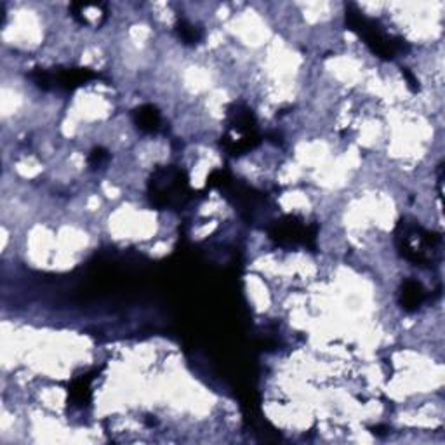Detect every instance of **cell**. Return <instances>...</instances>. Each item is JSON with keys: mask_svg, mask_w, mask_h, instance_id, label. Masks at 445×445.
Instances as JSON below:
<instances>
[{"mask_svg": "<svg viewBox=\"0 0 445 445\" xmlns=\"http://www.w3.org/2000/svg\"><path fill=\"white\" fill-rule=\"evenodd\" d=\"M150 195L160 207L179 206L188 199V179L176 167L159 169L150 181Z\"/></svg>", "mask_w": 445, "mask_h": 445, "instance_id": "6da1fadb", "label": "cell"}, {"mask_svg": "<svg viewBox=\"0 0 445 445\" xmlns=\"http://www.w3.org/2000/svg\"><path fill=\"white\" fill-rule=\"evenodd\" d=\"M346 19L348 23H350L351 30L359 32L360 35L364 37L367 46H369L377 56H381V58L391 59L395 58L397 52L404 51L402 40L393 39V37H390L388 33H384L373 19L366 18L362 12L350 11L346 14Z\"/></svg>", "mask_w": 445, "mask_h": 445, "instance_id": "7a4b0ae2", "label": "cell"}, {"mask_svg": "<svg viewBox=\"0 0 445 445\" xmlns=\"http://www.w3.org/2000/svg\"><path fill=\"white\" fill-rule=\"evenodd\" d=\"M438 239H435L430 232H424L419 226L406 228L398 235V247L404 256L416 264H430L431 253L437 246Z\"/></svg>", "mask_w": 445, "mask_h": 445, "instance_id": "3957f363", "label": "cell"}, {"mask_svg": "<svg viewBox=\"0 0 445 445\" xmlns=\"http://www.w3.org/2000/svg\"><path fill=\"white\" fill-rule=\"evenodd\" d=\"M135 123L145 132H157L160 127V113L155 106L143 105L135 112Z\"/></svg>", "mask_w": 445, "mask_h": 445, "instance_id": "277c9868", "label": "cell"}, {"mask_svg": "<svg viewBox=\"0 0 445 445\" xmlns=\"http://www.w3.org/2000/svg\"><path fill=\"white\" fill-rule=\"evenodd\" d=\"M424 301V289L419 282L416 280H407L402 287V294H400V303L406 310L413 311L421 306Z\"/></svg>", "mask_w": 445, "mask_h": 445, "instance_id": "5b68a950", "label": "cell"}, {"mask_svg": "<svg viewBox=\"0 0 445 445\" xmlns=\"http://www.w3.org/2000/svg\"><path fill=\"white\" fill-rule=\"evenodd\" d=\"M177 33H179V37H181L186 43H195L199 42L200 39L199 30L188 21H179V25H177Z\"/></svg>", "mask_w": 445, "mask_h": 445, "instance_id": "8992f818", "label": "cell"}, {"mask_svg": "<svg viewBox=\"0 0 445 445\" xmlns=\"http://www.w3.org/2000/svg\"><path fill=\"white\" fill-rule=\"evenodd\" d=\"M106 157H108V153H106V150L96 148L95 152H92L91 155H89V164H91V166H99V164L105 162Z\"/></svg>", "mask_w": 445, "mask_h": 445, "instance_id": "52a82bcc", "label": "cell"}]
</instances>
